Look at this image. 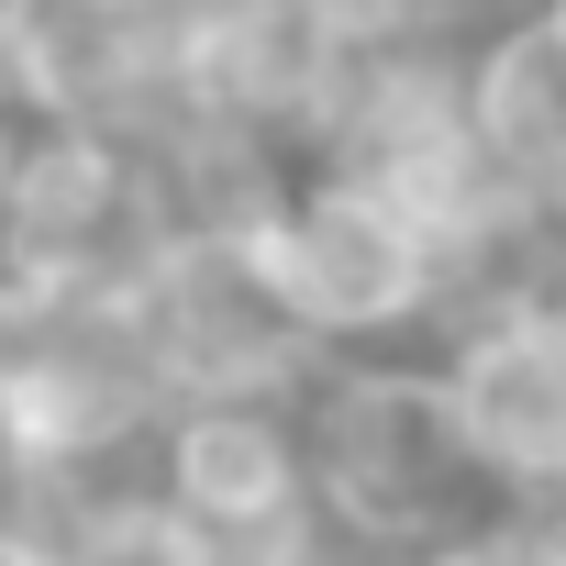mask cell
<instances>
[{
    "instance_id": "obj_6",
    "label": "cell",
    "mask_w": 566,
    "mask_h": 566,
    "mask_svg": "<svg viewBox=\"0 0 566 566\" xmlns=\"http://www.w3.org/2000/svg\"><path fill=\"white\" fill-rule=\"evenodd\" d=\"M411 566H566V511H478Z\"/></svg>"
},
{
    "instance_id": "obj_4",
    "label": "cell",
    "mask_w": 566,
    "mask_h": 566,
    "mask_svg": "<svg viewBox=\"0 0 566 566\" xmlns=\"http://www.w3.org/2000/svg\"><path fill=\"white\" fill-rule=\"evenodd\" d=\"M145 500L178 533H200L222 566H266L323 522L290 400H167L145 444Z\"/></svg>"
},
{
    "instance_id": "obj_5",
    "label": "cell",
    "mask_w": 566,
    "mask_h": 566,
    "mask_svg": "<svg viewBox=\"0 0 566 566\" xmlns=\"http://www.w3.org/2000/svg\"><path fill=\"white\" fill-rule=\"evenodd\" d=\"M455 90H467V134L489 178L533 200L544 222H566V34L544 12H500L455 56Z\"/></svg>"
},
{
    "instance_id": "obj_3",
    "label": "cell",
    "mask_w": 566,
    "mask_h": 566,
    "mask_svg": "<svg viewBox=\"0 0 566 566\" xmlns=\"http://www.w3.org/2000/svg\"><path fill=\"white\" fill-rule=\"evenodd\" d=\"M444 422L500 511H566V301H489L433 345Z\"/></svg>"
},
{
    "instance_id": "obj_8",
    "label": "cell",
    "mask_w": 566,
    "mask_h": 566,
    "mask_svg": "<svg viewBox=\"0 0 566 566\" xmlns=\"http://www.w3.org/2000/svg\"><path fill=\"white\" fill-rule=\"evenodd\" d=\"M533 12H544V23H555V34H566V0H533Z\"/></svg>"
},
{
    "instance_id": "obj_1",
    "label": "cell",
    "mask_w": 566,
    "mask_h": 566,
    "mask_svg": "<svg viewBox=\"0 0 566 566\" xmlns=\"http://www.w3.org/2000/svg\"><path fill=\"white\" fill-rule=\"evenodd\" d=\"M233 266L255 277V301L290 323V345L323 367V356H400V345H444V323H455V266H444V244L400 211V200H378V189H356V178H323V167H301V178H277V189H255L233 222Z\"/></svg>"
},
{
    "instance_id": "obj_7",
    "label": "cell",
    "mask_w": 566,
    "mask_h": 566,
    "mask_svg": "<svg viewBox=\"0 0 566 566\" xmlns=\"http://www.w3.org/2000/svg\"><path fill=\"white\" fill-rule=\"evenodd\" d=\"M0 134H23V90H12V56H0Z\"/></svg>"
},
{
    "instance_id": "obj_2",
    "label": "cell",
    "mask_w": 566,
    "mask_h": 566,
    "mask_svg": "<svg viewBox=\"0 0 566 566\" xmlns=\"http://www.w3.org/2000/svg\"><path fill=\"white\" fill-rule=\"evenodd\" d=\"M301 455H312V511L323 533H345L378 566H411L422 544H444L455 522L500 511L444 422L433 356H323L290 389Z\"/></svg>"
}]
</instances>
